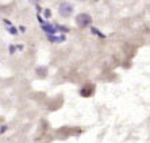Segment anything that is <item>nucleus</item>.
<instances>
[{
    "mask_svg": "<svg viewBox=\"0 0 150 143\" xmlns=\"http://www.w3.org/2000/svg\"><path fill=\"white\" fill-rule=\"evenodd\" d=\"M76 23L79 27L84 28L92 23V18L88 14H80V15H77V18H76Z\"/></svg>",
    "mask_w": 150,
    "mask_h": 143,
    "instance_id": "1",
    "label": "nucleus"
},
{
    "mask_svg": "<svg viewBox=\"0 0 150 143\" xmlns=\"http://www.w3.org/2000/svg\"><path fill=\"white\" fill-rule=\"evenodd\" d=\"M58 12L61 16H69L73 12V7L69 3H61L58 7Z\"/></svg>",
    "mask_w": 150,
    "mask_h": 143,
    "instance_id": "2",
    "label": "nucleus"
},
{
    "mask_svg": "<svg viewBox=\"0 0 150 143\" xmlns=\"http://www.w3.org/2000/svg\"><path fill=\"white\" fill-rule=\"evenodd\" d=\"M42 28L45 30L46 32H49L50 35L54 34V32L57 31V30H59V26H53V25H49V23H45V22H42Z\"/></svg>",
    "mask_w": 150,
    "mask_h": 143,
    "instance_id": "3",
    "label": "nucleus"
},
{
    "mask_svg": "<svg viewBox=\"0 0 150 143\" xmlns=\"http://www.w3.org/2000/svg\"><path fill=\"white\" fill-rule=\"evenodd\" d=\"M80 93L84 97H88V96H91V94L93 93V87H92V85H87V87H84L83 89H81Z\"/></svg>",
    "mask_w": 150,
    "mask_h": 143,
    "instance_id": "4",
    "label": "nucleus"
},
{
    "mask_svg": "<svg viewBox=\"0 0 150 143\" xmlns=\"http://www.w3.org/2000/svg\"><path fill=\"white\" fill-rule=\"evenodd\" d=\"M49 41H52V42H62V41H65V37L64 35H59V37H57V35H49Z\"/></svg>",
    "mask_w": 150,
    "mask_h": 143,
    "instance_id": "5",
    "label": "nucleus"
},
{
    "mask_svg": "<svg viewBox=\"0 0 150 143\" xmlns=\"http://www.w3.org/2000/svg\"><path fill=\"white\" fill-rule=\"evenodd\" d=\"M92 31H93V32H95V34H98V35H100V37H104V35L101 34V32H99V31H98V30H96V28H92Z\"/></svg>",
    "mask_w": 150,
    "mask_h": 143,
    "instance_id": "6",
    "label": "nucleus"
},
{
    "mask_svg": "<svg viewBox=\"0 0 150 143\" xmlns=\"http://www.w3.org/2000/svg\"><path fill=\"white\" fill-rule=\"evenodd\" d=\"M8 30H10V31L12 32V34H15V32H16V30H15L14 27H10V28H8Z\"/></svg>",
    "mask_w": 150,
    "mask_h": 143,
    "instance_id": "7",
    "label": "nucleus"
},
{
    "mask_svg": "<svg viewBox=\"0 0 150 143\" xmlns=\"http://www.w3.org/2000/svg\"><path fill=\"white\" fill-rule=\"evenodd\" d=\"M45 14H46V16L49 18V16H50V11H49V10H46V11H45Z\"/></svg>",
    "mask_w": 150,
    "mask_h": 143,
    "instance_id": "8",
    "label": "nucleus"
}]
</instances>
